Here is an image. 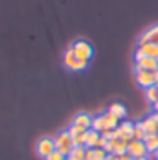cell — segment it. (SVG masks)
Masks as SVG:
<instances>
[{"label":"cell","instance_id":"1","mask_svg":"<svg viewBox=\"0 0 158 160\" xmlns=\"http://www.w3.org/2000/svg\"><path fill=\"white\" fill-rule=\"evenodd\" d=\"M70 48L73 49L75 56H77L78 60L90 62V60H92V56H93V46L89 43V41H85V39H77Z\"/></svg>","mask_w":158,"mask_h":160},{"label":"cell","instance_id":"2","mask_svg":"<svg viewBox=\"0 0 158 160\" xmlns=\"http://www.w3.org/2000/svg\"><path fill=\"white\" fill-rule=\"evenodd\" d=\"M53 140H55L56 150H58L60 153H63L65 157L70 153L71 150H73V138H71V135L68 131H60Z\"/></svg>","mask_w":158,"mask_h":160},{"label":"cell","instance_id":"3","mask_svg":"<svg viewBox=\"0 0 158 160\" xmlns=\"http://www.w3.org/2000/svg\"><path fill=\"white\" fill-rule=\"evenodd\" d=\"M63 65H65L68 70H71V72H82V70H85V68L89 67V62L78 60L77 56H75L73 49L68 48L65 51V55H63Z\"/></svg>","mask_w":158,"mask_h":160},{"label":"cell","instance_id":"4","mask_svg":"<svg viewBox=\"0 0 158 160\" xmlns=\"http://www.w3.org/2000/svg\"><path fill=\"white\" fill-rule=\"evenodd\" d=\"M134 80L136 83L143 89H148V87L156 85V72L151 70H134Z\"/></svg>","mask_w":158,"mask_h":160},{"label":"cell","instance_id":"5","mask_svg":"<svg viewBox=\"0 0 158 160\" xmlns=\"http://www.w3.org/2000/svg\"><path fill=\"white\" fill-rule=\"evenodd\" d=\"M133 131H134V124L129 123V121H124L116 129H112V138H122L124 142L129 143L133 140Z\"/></svg>","mask_w":158,"mask_h":160},{"label":"cell","instance_id":"6","mask_svg":"<svg viewBox=\"0 0 158 160\" xmlns=\"http://www.w3.org/2000/svg\"><path fill=\"white\" fill-rule=\"evenodd\" d=\"M143 56H150V58H156L158 60V44L155 43H145V44H138L136 53H134V60H140Z\"/></svg>","mask_w":158,"mask_h":160},{"label":"cell","instance_id":"7","mask_svg":"<svg viewBox=\"0 0 158 160\" xmlns=\"http://www.w3.org/2000/svg\"><path fill=\"white\" fill-rule=\"evenodd\" d=\"M104 150L107 153H116V155H122L127 152V142H124L122 138H112L107 140V145L104 147Z\"/></svg>","mask_w":158,"mask_h":160},{"label":"cell","instance_id":"8","mask_svg":"<svg viewBox=\"0 0 158 160\" xmlns=\"http://www.w3.org/2000/svg\"><path fill=\"white\" fill-rule=\"evenodd\" d=\"M55 150H56V147H55V140H53V138H48V136L41 138L39 142H37V145H36V152H37V155H39V157H43V158H46L48 155L53 153Z\"/></svg>","mask_w":158,"mask_h":160},{"label":"cell","instance_id":"9","mask_svg":"<svg viewBox=\"0 0 158 160\" xmlns=\"http://www.w3.org/2000/svg\"><path fill=\"white\" fill-rule=\"evenodd\" d=\"M127 153L131 155L133 158L138 157H148V150H146L145 142H140V140H131L127 143Z\"/></svg>","mask_w":158,"mask_h":160},{"label":"cell","instance_id":"10","mask_svg":"<svg viewBox=\"0 0 158 160\" xmlns=\"http://www.w3.org/2000/svg\"><path fill=\"white\" fill-rule=\"evenodd\" d=\"M134 70H158V60L156 58H150V56H143L140 60H134Z\"/></svg>","mask_w":158,"mask_h":160},{"label":"cell","instance_id":"11","mask_svg":"<svg viewBox=\"0 0 158 160\" xmlns=\"http://www.w3.org/2000/svg\"><path fill=\"white\" fill-rule=\"evenodd\" d=\"M145 43L158 44V26H151L150 29H146V31L141 34V38L138 39V44H145Z\"/></svg>","mask_w":158,"mask_h":160},{"label":"cell","instance_id":"12","mask_svg":"<svg viewBox=\"0 0 158 160\" xmlns=\"http://www.w3.org/2000/svg\"><path fill=\"white\" fill-rule=\"evenodd\" d=\"M138 126H140L146 135H156V133H158V123L153 119L151 116H148V118H145L143 121H140Z\"/></svg>","mask_w":158,"mask_h":160},{"label":"cell","instance_id":"13","mask_svg":"<svg viewBox=\"0 0 158 160\" xmlns=\"http://www.w3.org/2000/svg\"><path fill=\"white\" fill-rule=\"evenodd\" d=\"M92 119L93 118L90 116L87 112H78L77 116L73 118V124H77V126H82L85 129H90L92 128Z\"/></svg>","mask_w":158,"mask_h":160},{"label":"cell","instance_id":"14","mask_svg":"<svg viewBox=\"0 0 158 160\" xmlns=\"http://www.w3.org/2000/svg\"><path fill=\"white\" fill-rule=\"evenodd\" d=\"M107 157V152L104 150V148H87V152H85V160H105Z\"/></svg>","mask_w":158,"mask_h":160},{"label":"cell","instance_id":"15","mask_svg":"<svg viewBox=\"0 0 158 160\" xmlns=\"http://www.w3.org/2000/svg\"><path fill=\"white\" fill-rule=\"evenodd\" d=\"M109 112H111V114H114V116L117 118L119 121L126 118V108H124V106L121 104V102H112V104L109 106Z\"/></svg>","mask_w":158,"mask_h":160},{"label":"cell","instance_id":"16","mask_svg":"<svg viewBox=\"0 0 158 160\" xmlns=\"http://www.w3.org/2000/svg\"><path fill=\"white\" fill-rule=\"evenodd\" d=\"M99 140H100V133H97L95 129L90 128L87 131V142H85V147L87 148H95L99 145Z\"/></svg>","mask_w":158,"mask_h":160},{"label":"cell","instance_id":"17","mask_svg":"<svg viewBox=\"0 0 158 160\" xmlns=\"http://www.w3.org/2000/svg\"><path fill=\"white\" fill-rule=\"evenodd\" d=\"M87 147H73V150L66 155V160H85Z\"/></svg>","mask_w":158,"mask_h":160},{"label":"cell","instance_id":"18","mask_svg":"<svg viewBox=\"0 0 158 160\" xmlns=\"http://www.w3.org/2000/svg\"><path fill=\"white\" fill-rule=\"evenodd\" d=\"M145 145H146L148 153L158 152V135H146L145 136Z\"/></svg>","mask_w":158,"mask_h":160},{"label":"cell","instance_id":"19","mask_svg":"<svg viewBox=\"0 0 158 160\" xmlns=\"http://www.w3.org/2000/svg\"><path fill=\"white\" fill-rule=\"evenodd\" d=\"M92 129H95L97 133H102V131H105V129H107L102 114H99V116H93V119H92Z\"/></svg>","mask_w":158,"mask_h":160},{"label":"cell","instance_id":"20","mask_svg":"<svg viewBox=\"0 0 158 160\" xmlns=\"http://www.w3.org/2000/svg\"><path fill=\"white\" fill-rule=\"evenodd\" d=\"M102 116H104V121H105V126H107V129H111V131H112V129H116V128L119 126V124H117L119 119L114 116V114H111V112L107 111V112H104Z\"/></svg>","mask_w":158,"mask_h":160},{"label":"cell","instance_id":"21","mask_svg":"<svg viewBox=\"0 0 158 160\" xmlns=\"http://www.w3.org/2000/svg\"><path fill=\"white\" fill-rule=\"evenodd\" d=\"M145 97H146V101L151 102V104L158 102V87L153 85V87H148V89H145Z\"/></svg>","mask_w":158,"mask_h":160},{"label":"cell","instance_id":"22","mask_svg":"<svg viewBox=\"0 0 158 160\" xmlns=\"http://www.w3.org/2000/svg\"><path fill=\"white\" fill-rule=\"evenodd\" d=\"M87 131L80 133V135H77V136H71V138H73V147H85V142H87Z\"/></svg>","mask_w":158,"mask_h":160},{"label":"cell","instance_id":"23","mask_svg":"<svg viewBox=\"0 0 158 160\" xmlns=\"http://www.w3.org/2000/svg\"><path fill=\"white\" fill-rule=\"evenodd\" d=\"M66 131H68L71 136H77V135H80V133H85L87 129H85V128H82V126H77V124H73V123H71L70 126H68V129H66Z\"/></svg>","mask_w":158,"mask_h":160},{"label":"cell","instance_id":"24","mask_svg":"<svg viewBox=\"0 0 158 160\" xmlns=\"http://www.w3.org/2000/svg\"><path fill=\"white\" fill-rule=\"evenodd\" d=\"M145 136H146V133L136 124V126H134V131H133V140H140V142H145Z\"/></svg>","mask_w":158,"mask_h":160},{"label":"cell","instance_id":"25","mask_svg":"<svg viewBox=\"0 0 158 160\" xmlns=\"http://www.w3.org/2000/svg\"><path fill=\"white\" fill-rule=\"evenodd\" d=\"M44 160H66V157H65L63 153H60L58 150H55L53 153H50V155H48V157L44 158Z\"/></svg>","mask_w":158,"mask_h":160},{"label":"cell","instance_id":"26","mask_svg":"<svg viewBox=\"0 0 158 160\" xmlns=\"http://www.w3.org/2000/svg\"><path fill=\"white\" fill-rule=\"evenodd\" d=\"M105 145H107V140H105V138H104V136H102V135H100V140H99V145H97V147H99V148H104V147H105Z\"/></svg>","mask_w":158,"mask_h":160},{"label":"cell","instance_id":"27","mask_svg":"<svg viewBox=\"0 0 158 160\" xmlns=\"http://www.w3.org/2000/svg\"><path fill=\"white\" fill-rule=\"evenodd\" d=\"M119 160H133V157H131V155H129V153H127V152H126V153L119 155Z\"/></svg>","mask_w":158,"mask_h":160},{"label":"cell","instance_id":"28","mask_svg":"<svg viewBox=\"0 0 158 160\" xmlns=\"http://www.w3.org/2000/svg\"><path fill=\"white\" fill-rule=\"evenodd\" d=\"M105 160H119V155H116V153H107Z\"/></svg>","mask_w":158,"mask_h":160},{"label":"cell","instance_id":"29","mask_svg":"<svg viewBox=\"0 0 158 160\" xmlns=\"http://www.w3.org/2000/svg\"><path fill=\"white\" fill-rule=\"evenodd\" d=\"M158 158V152H151V153H148V160H156Z\"/></svg>","mask_w":158,"mask_h":160},{"label":"cell","instance_id":"30","mask_svg":"<svg viewBox=\"0 0 158 160\" xmlns=\"http://www.w3.org/2000/svg\"><path fill=\"white\" fill-rule=\"evenodd\" d=\"M133 160H148V157H138V158H133Z\"/></svg>","mask_w":158,"mask_h":160},{"label":"cell","instance_id":"31","mask_svg":"<svg viewBox=\"0 0 158 160\" xmlns=\"http://www.w3.org/2000/svg\"><path fill=\"white\" fill-rule=\"evenodd\" d=\"M153 108H155V112H158V102H155V104H153Z\"/></svg>","mask_w":158,"mask_h":160},{"label":"cell","instance_id":"32","mask_svg":"<svg viewBox=\"0 0 158 160\" xmlns=\"http://www.w3.org/2000/svg\"><path fill=\"white\" fill-rule=\"evenodd\" d=\"M156 80H158V70H156Z\"/></svg>","mask_w":158,"mask_h":160},{"label":"cell","instance_id":"33","mask_svg":"<svg viewBox=\"0 0 158 160\" xmlns=\"http://www.w3.org/2000/svg\"><path fill=\"white\" fill-rule=\"evenodd\" d=\"M156 87H158V82H156Z\"/></svg>","mask_w":158,"mask_h":160},{"label":"cell","instance_id":"34","mask_svg":"<svg viewBox=\"0 0 158 160\" xmlns=\"http://www.w3.org/2000/svg\"><path fill=\"white\" fill-rule=\"evenodd\" d=\"M156 135H158V133H156Z\"/></svg>","mask_w":158,"mask_h":160}]
</instances>
